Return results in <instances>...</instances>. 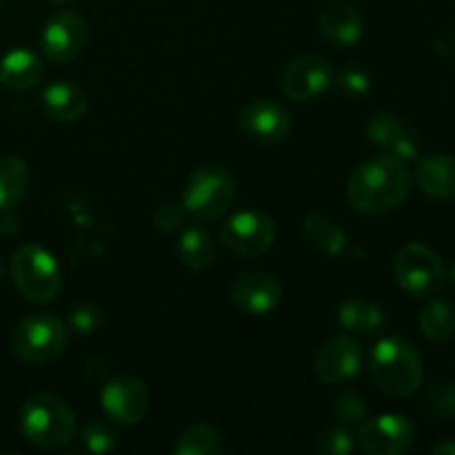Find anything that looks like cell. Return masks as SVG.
Here are the masks:
<instances>
[{
	"mask_svg": "<svg viewBox=\"0 0 455 455\" xmlns=\"http://www.w3.org/2000/svg\"><path fill=\"white\" fill-rule=\"evenodd\" d=\"M411 191V173L404 160L391 154L360 164L347 182V200L364 216H382L398 209Z\"/></svg>",
	"mask_w": 455,
	"mask_h": 455,
	"instance_id": "obj_1",
	"label": "cell"
},
{
	"mask_svg": "<svg viewBox=\"0 0 455 455\" xmlns=\"http://www.w3.org/2000/svg\"><path fill=\"white\" fill-rule=\"evenodd\" d=\"M369 373L382 394L391 398H409L420 389L425 367L411 342L389 336L373 347L369 355Z\"/></svg>",
	"mask_w": 455,
	"mask_h": 455,
	"instance_id": "obj_2",
	"label": "cell"
},
{
	"mask_svg": "<svg viewBox=\"0 0 455 455\" xmlns=\"http://www.w3.org/2000/svg\"><path fill=\"white\" fill-rule=\"evenodd\" d=\"M20 431L34 447L56 451L74 438L76 416L58 395H31L20 409Z\"/></svg>",
	"mask_w": 455,
	"mask_h": 455,
	"instance_id": "obj_3",
	"label": "cell"
},
{
	"mask_svg": "<svg viewBox=\"0 0 455 455\" xmlns=\"http://www.w3.org/2000/svg\"><path fill=\"white\" fill-rule=\"evenodd\" d=\"M12 280L20 296L36 305L56 300L62 289V271L53 253L38 244L20 247L12 258Z\"/></svg>",
	"mask_w": 455,
	"mask_h": 455,
	"instance_id": "obj_4",
	"label": "cell"
},
{
	"mask_svg": "<svg viewBox=\"0 0 455 455\" xmlns=\"http://www.w3.org/2000/svg\"><path fill=\"white\" fill-rule=\"evenodd\" d=\"M235 180L220 164H204L191 173L182 209L198 220H218L234 204Z\"/></svg>",
	"mask_w": 455,
	"mask_h": 455,
	"instance_id": "obj_5",
	"label": "cell"
},
{
	"mask_svg": "<svg viewBox=\"0 0 455 455\" xmlns=\"http://www.w3.org/2000/svg\"><path fill=\"white\" fill-rule=\"evenodd\" d=\"M9 345L25 363H49L67 347V327L53 314H31L16 324Z\"/></svg>",
	"mask_w": 455,
	"mask_h": 455,
	"instance_id": "obj_6",
	"label": "cell"
},
{
	"mask_svg": "<svg viewBox=\"0 0 455 455\" xmlns=\"http://www.w3.org/2000/svg\"><path fill=\"white\" fill-rule=\"evenodd\" d=\"M394 269L400 287L418 298L434 296L447 280V271L438 253L420 243L404 244L395 256Z\"/></svg>",
	"mask_w": 455,
	"mask_h": 455,
	"instance_id": "obj_7",
	"label": "cell"
},
{
	"mask_svg": "<svg viewBox=\"0 0 455 455\" xmlns=\"http://www.w3.org/2000/svg\"><path fill=\"white\" fill-rule=\"evenodd\" d=\"M220 238L229 251L243 258H258L271 249L275 240V225L265 212L247 209L238 212L222 225Z\"/></svg>",
	"mask_w": 455,
	"mask_h": 455,
	"instance_id": "obj_8",
	"label": "cell"
},
{
	"mask_svg": "<svg viewBox=\"0 0 455 455\" xmlns=\"http://www.w3.org/2000/svg\"><path fill=\"white\" fill-rule=\"evenodd\" d=\"M89 40V27L84 18L76 12H58L44 25L40 44L44 56L52 62L65 65L76 60L84 52Z\"/></svg>",
	"mask_w": 455,
	"mask_h": 455,
	"instance_id": "obj_9",
	"label": "cell"
},
{
	"mask_svg": "<svg viewBox=\"0 0 455 455\" xmlns=\"http://www.w3.org/2000/svg\"><path fill=\"white\" fill-rule=\"evenodd\" d=\"M360 447L369 455H400L409 451L416 440L411 422L398 413L371 418L360 427Z\"/></svg>",
	"mask_w": 455,
	"mask_h": 455,
	"instance_id": "obj_10",
	"label": "cell"
},
{
	"mask_svg": "<svg viewBox=\"0 0 455 455\" xmlns=\"http://www.w3.org/2000/svg\"><path fill=\"white\" fill-rule=\"evenodd\" d=\"M333 83L331 62L318 53H307L289 62L283 74V89L291 100L309 102L323 96Z\"/></svg>",
	"mask_w": 455,
	"mask_h": 455,
	"instance_id": "obj_11",
	"label": "cell"
},
{
	"mask_svg": "<svg viewBox=\"0 0 455 455\" xmlns=\"http://www.w3.org/2000/svg\"><path fill=\"white\" fill-rule=\"evenodd\" d=\"M102 409L120 425H136L149 409V391L145 382L133 376L111 378L100 394Z\"/></svg>",
	"mask_w": 455,
	"mask_h": 455,
	"instance_id": "obj_12",
	"label": "cell"
},
{
	"mask_svg": "<svg viewBox=\"0 0 455 455\" xmlns=\"http://www.w3.org/2000/svg\"><path fill=\"white\" fill-rule=\"evenodd\" d=\"M363 367V349L351 336H336L324 342L314 360L315 376L324 385H342L358 376Z\"/></svg>",
	"mask_w": 455,
	"mask_h": 455,
	"instance_id": "obj_13",
	"label": "cell"
},
{
	"mask_svg": "<svg viewBox=\"0 0 455 455\" xmlns=\"http://www.w3.org/2000/svg\"><path fill=\"white\" fill-rule=\"evenodd\" d=\"M240 127L244 136L262 145H275L283 142L291 132V116L274 98L249 102L240 116Z\"/></svg>",
	"mask_w": 455,
	"mask_h": 455,
	"instance_id": "obj_14",
	"label": "cell"
},
{
	"mask_svg": "<svg viewBox=\"0 0 455 455\" xmlns=\"http://www.w3.org/2000/svg\"><path fill=\"white\" fill-rule=\"evenodd\" d=\"M231 300L243 314L267 315L283 300V287L265 271H247L238 275L231 287Z\"/></svg>",
	"mask_w": 455,
	"mask_h": 455,
	"instance_id": "obj_15",
	"label": "cell"
},
{
	"mask_svg": "<svg viewBox=\"0 0 455 455\" xmlns=\"http://www.w3.org/2000/svg\"><path fill=\"white\" fill-rule=\"evenodd\" d=\"M367 138L385 154L400 160H411L420 156L422 142L409 124L394 114H376L367 127Z\"/></svg>",
	"mask_w": 455,
	"mask_h": 455,
	"instance_id": "obj_16",
	"label": "cell"
},
{
	"mask_svg": "<svg viewBox=\"0 0 455 455\" xmlns=\"http://www.w3.org/2000/svg\"><path fill=\"white\" fill-rule=\"evenodd\" d=\"M318 31L333 47H351L363 38L364 20L351 4L333 3L320 12Z\"/></svg>",
	"mask_w": 455,
	"mask_h": 455,
	"instance_id": "obj_17",
	"label": "cell"
},
{
	"mask_svg": "<svg viewBox=\"0 0 455 455\" xmlns=\"http://www.w3.org/2000/svg\"><path fill=\"white\" fill-rule=\"evenodd\" d=\"M43 107L49 118L58 123H76L87 111V93L80 84L69 80H56L43 92Z\"/></svg>",
	"mask_w": 455,
	"mask_h": 455,
	"instance_id": "obj_18",
	"label": "cell"
},
{
	"mask_svg": "<svg viewBox=\"0 0 455 455\" xmlns=\"http://www.w3.org/2000/svg\"><path fill=\"white\" fill-rule=\"evenodd\" d=\"M418 187L435 200L455 198V158L447 154H431L416 169Z\"/></svg>",
	"mask_w": 455,
	"mask_h": 455,
	"instance_id": "obj_19",
	"label": "cell"
},
{
	"mask_svg": "<svg viewBox=\"0 0 455 455\" xmlns=\"http://www.w3.org/2000/svg\"><path fill=\"white\" fill-rule=\"evenodd\" d=\"M43 60L29 49H13L0 62V83L9 89H31L43 78Z\"/></svg>",
	"mask_w": 455,
	"mask_h": 455,
	"instance_id": "obj_20",
	"label": "cell"
},
{
	"mask_svg": "<svg viewBox=\"0 0 455 455\" xmlns=\"http://www.w3.org/2000/svg\"><path fill=\"white\" fill-rule=\"evenodd\" d=\"M29 191V167L18 156H0V213H12Z\"/></svg>",
	"mask_w": 455,
	"mask_h": 455,
	"instance_id": "obj_21",
	"label": "cell"
},
{
	"mask_svg": "<svg viewBox=\"0 0 455 455\" xmlns=\"http://www.w3.org/2000/svg\"><path fill=\"white\" fill-rule=\"evenodd\" d=\"M338 323L345 331L360 333V336H373L380 331L387 323L385 311L378 305L360 298H347L338 309Z\"/></svg>",
	"mask_w": 455,
	"mask_h": 455,
	"instance_id": "obj_22",
	"label": "cell"
},
{
	"mask_svg": "<svg viewBox=\"0 0 455 455\" xmlns=\"http://www.w3.org/2000/svg\"><path fill=\"white\" fill-rule=\"evenodd\" d=\"M305 240L324 256H340L347 249V234L336 220L324 213H309L305 218Z\"/></svg>",
	"mask_w": 455,
	"mask_h": 455,
	"instance_id": "obj_23",
	"label": "cell"
},
{
	"mask_svg": "<svg viewBox=\"0 0 455 455\" xmlns=\"http://www.w3.org/2000/svg\"><path fill=\"white\" fill-rule=\"evenodd\" d=\"M182 265H187L189 269H207L213 265V258H216V244H213L212 234L203 227H189V229L182 234L180 247Z\"/></svg>",
	"mask_w": 455,
	"mask_h": 455,
	"instance_id": "obj_24",
	"label": "cell"
},
{
	"mask_svg": "<svg viewBox=\"0 0 455 455\" xmlns=\"http://www.w3.org/2000/svg\"><path fill=\"white\" fill-rule=\"evenodd\" d=\"M420 329L438 345L451 340L455 336V307L447 300H431L420 314Z\"/></svg>",
	"mask_w": 455,
	"mask_h": 455,
	"instance_id": "obj_25",
	"label": "cell"
},
{
	"mask_svg": "<svg viewBox=\"0 0 455 455\" xmlns=\"http://www.w3.org/2000/svg\"><path fill=\"white\" fill-rule=\"evenodd\" d=\"M222 451H225L222 438L209 425H196L187 429L173 447L176 455H220Z\"/></svg>",
	"mask_w": 455,
	"mask_h": 455,
	"instance_id": "obj_26",
	"label": "cell"
},
{
	"mask_svg": "<svg viewBox=\"0 0 455 455\" xmlns=\"http://www.w3.org/2000/svg\"><path fill=\"white\" fill-rule=\"evenodd\" d=\"M80 440H83V447L92 453H109L118 444L114 427L107 420H92L84 425Z\"/></svg>",
	"mask_w": 455,
	"mask_h": 455,
	"instance_id": "obj_27",
	"label": "cell"
},
{
	"mask_svg": "<svg viewBox=\"0 0 455 455\" xmlns=\"http://www.w3.org/2000/svg\"><path fill=\"white\" fill-rule=\"evenodd\" d=\"M315 449L324 455H347L354 451V435L345 429V427H327L320 434Z\"/></svg>",
	"mask_w": 455,
	"mask_h": 455,
	"instance_id": "obj_28",
	"label": "cell"
},
{
	"mask_svg": "<svg viewBox=\"0 0 455 455\" xmlns=\"http://www.w3.org/2000/svg\"><path fill=\"white\" fill-rule=\"evenodd\" d=\"M336 416L340 418L347 425H355V422H363L367 418V404L360 398L358 394H342L336 400V407H333Z\"/></svg>",
	"mask_w": 455,
	"mask_h": 455,
	"instance_id": "obj_29",
	"label": "cell"
},
{
	"mask_svg": "<svg viewBox=\"0 0 455 455\" xmlns=\"http://www.w3.org/2000/svg\"><path fill=\"white\" fill-rule=\"evenodd\" d=\"M102 323V309L96 305H80L71 311L69 324L76 333H93Z\"/></svg>",
	"mask_w": 455,
	"mask_h": 455,
	"instance_id": "obj_30",
	"label": "cell"
},
{
	"mask_svg": "<svg viewBox=\"0 0 455 455\" xmlns=\"http://www.w3.org/2000/svg\"><path fill=\"white\" fill-rule=\"evenodd\" d=\"M338 87L347 93V96H363L371 89V76L364 71L363 67H349L338 78Z\"/></svg>",
	"mask_w": 455,
	"mask_h": 455,
	"instance_id": "obj_31",
	"label": "cell"
},
{
	"mask_svg": "<svg viewBox=\"0 0 455 455\" xmlns=\"http://www.w3.org/2000/svg\"><path fill=\"white\" fill-rule=\"evenodd\" d=\"M431 407L435 409L443 416L455 418V385L453 382H443V385L435 387L429 395Z\"/></svg>",
	"mask_w": 455,
	"mask_h": 455,
	"instance_id": "obj_32",
	"label": "cell"
},
{
	"mask_svg": "<svg viewBox=\"0 0 455 455\" xmlns=\"http://www.w3.org/2000/svg\"><path fill=\"white\" fill-rule=\"evenodd\" d=\"M182 218H185V212L178 204L167 203L156 212L154 222L160 231H173L182 225Z\"/></svg>",
	"mask_w": 455,
	"mask_h": 455,
	"instance_id": "obj_33",
	"label": "cell"
},
{
	"mask_svg": "<svg viewBox=\"0 0 455 455\" xmlns=\"http://www.w3.org/2000/svg\"><path fill=\"white\" fill-rule=\"evenodd\" d=\"M435 455H455V443H440L431 449Z\"/></svg>",
	"mask_w": 455,
	"mask_h": 455,
	"instance_id": "obj_34",
	"label": "cell"
},
{
	"mask_svg": "<svg viewBox=\"0 0 455 455\" xmlns=\"http://www.w3.org/2000/svg\"><path fill=\"white\" fill-rule=\"evenodd\" d=\"M52 3H56V4H67V3H74V0H52Z\"/></svg>",
	"mask_w": 455,
	"mask_h": 455,
	"instance_id": "obj_35",
	"label": "cell"
},
{
	"mask_svg": "<svg viewBox=\"0 0 455 455\" xmlns=\"http://www.w3.org/2000/svg\"><path fill=\"white\" fill-rule=\"evenodd\" d=\"M451 283H453V287H455V267H453V271H451Z\"/></svg>",
	"mask_w": 455,
	"mask_h": 455,
	"instance_id": "obj_36",
	"label": "cell"
},
{
	"mask_svg": "<svg viewBox=\"0 0 455 455\" xmlns=\"http://www.w3.org/2000/svg\"><path fill=\"white\" fill-rule=\"evenodd\" d=\"M0 278H3V262H0Z\"/></svg>",
	"mask_w": 455,
	"mask_h": 455,
	"instance_id": "obj_37",
	"label": "cell"
},
{
	"mask_svg": "<svg viewBox=\"0 0 455 455\" xmlns=\"http://www.w3.org/2000/svg\"><path fill=\"white\" fill-rule=\"evenodd\" d=\"M0 4H3V0H0Z\"/></svg>",
	"mask_w": 455,
	"mask_h": 455,
	"instance_id": "obj_38",
	"label": "cell"
}]
</instances>
